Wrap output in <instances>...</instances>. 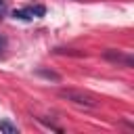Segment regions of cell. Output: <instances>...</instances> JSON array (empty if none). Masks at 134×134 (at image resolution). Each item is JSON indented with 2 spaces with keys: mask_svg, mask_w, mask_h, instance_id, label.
I'll list each match as a JSON object with an SVG mask.
<instances>
[{
  "mask_svg": "<svg viewBox=\"0 0 134 134\" xmlns=\"http://www.w3.org/2000/svg\"><path fill=\"white\" fill-rule=\"evenodd\" d=\"M4 46H6V40H4L2 36H0V48H4Z\"/></svg>",
  "mask_w": 134,
  "mask_h": 134,
  "instance_id": "ba28073f",
  "label": "cell"
},
{
  "mask_svg": "<svg viewBox=\"0 0 134 134\" xmlns=\"http://www.w3.org/2000/svg\"><path fill=\"white\" fill-rule=\"evenodd\" d=\"M105 59H109V61H115V63H124L126 67H132V65H134V59H132L130 54H124V52H119V50H107V52H105Z\"/></svg>",
  "mask_w": 134,
  "mask_h": 134,
  "instance_id": "7a4b0ae2",
  "label": "cell"
},
{
  "mask_svg": "<svg viewBox=\"0 0 134 134\" xmlns=\"http://www.w3.org/2000/svg\"><path fill=\"white\" fill-rule=\"evenodd\" d=\"M0 132H6V134H17V126H13L10 121L2 119V121H0Z\"/></svg>",
  "mask_w": 134,
  "mask_h": 134,
  "instance_id": "277c9868",
  "label": "cell"
},
{
  "mask_svg": "<svg viewBox=\"0 0 134 134\" xmlns=\"http://www.w3.org/2000/svg\"><path fill=\"white\" fill-rule=\"evenodd\" d=\"M4 13H6V2L0 0V17H4Z\"/></svg>",
  "mask_w": 134,
  "mask_h": 134,
  "instance_id": "52a82bcc",
  "label": "cell"
},
{
  "mask_svg": "<svg viewBox=\"0 0 134 134\" xmlns=\"http://www.w3.org/2000/svg\"><path fill=\"white\" fill-rule=\"evenodd\" d=\"M38 75H42V77H46V80H54V82H59V80H61V75H59V73L48 71V69H38Z\"/></svg>",
  "mask_w": 134,
  "mask_h": 134,
  "instance_id": "5b68a950",
  "label": "cell"
},
{
  "mask_svg": "<svg viewBox=\"0 0 134 134\" xmlns=\"http://www.w3.org/2000/svg\"><path fill=\"white\" fill-rule=\"evenodd\" d=\"M13 17H15V19H21V21H31V19H34V10H31V6L19 8V10L13 13Z\"/></svg>",
  "mask_w": 134,
  "mask_h": 134,
  "instance_id": "3957f363",
  "label": "cell"
},
{
  "mask_svg": "<svg viewBox=\"0 0 134 134\" xmlns=\"http://www.w3.org/2000/svg\"><path fill=\"white\" fill-rule=\"evenodd\" d=\"M59 96L73 103V105H80V107H88V109H94L98 107V98L92 96L90 92H84V90H73V88H63L59 90Z\"/></svg>",
  "mask_w": 134,
  "mask_h": 134,
  "instance_id": "6da1fadb",
  "label": "cell"
},
{
  "mask_svg": "<svg viewBox=\"0 0 134 134\" xmlns=\"http://www.w3.org/2000/svg\"><path fill=\"white\" fill-rule=\"evenodd\" d=\"M31 10H34V17H42V15L46 13V8H44L42 4H36V6H31Z\"/></svg>",
  "mask_w": 134,
  "mask_h": 134,
  "instance_id": "8992f818",
  "label": "cell"
}]
</instances>
